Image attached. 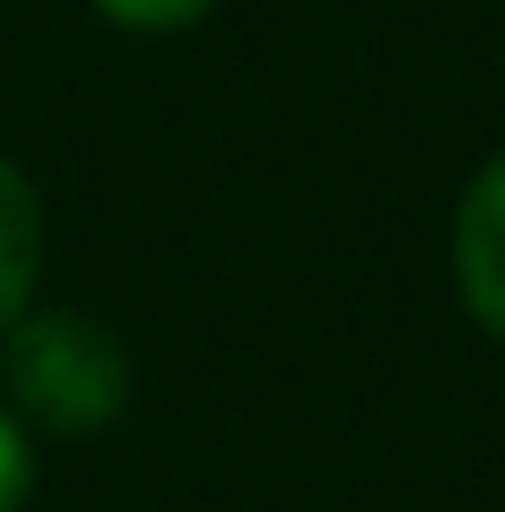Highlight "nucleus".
<instances>
[{"label":"nucleus","instance_id":"obj_1","mask_svg":"<svg viewBox=\"0 0 505 512\" xmlns=\"http://www.w3.org/2000/svg\"><path fill=\"white\" fill-rule=\"evenodd\" d=\"M0 394L23 431L97 438L134 401V357L97 312H23L0 327Z\"/></svg>","mask_w":505,"mask_h":512},{"label":"nucleus","instance_id":"obj_2","mask_svg":"<svg viewBox=\"0 0 505 512\" xmlns=\"http://www.w3.org/2000/svg\"><path fill=\"white\" fill-rule=\"evenodd\" d=\"M454 290L461 312L491 342H505V149L491 164H476V179L461 186L454 208Z\"/></svg>","mask_w":505,"mask_h":512},{"label":"nucleus","instance_id":"obj_3","mask_svg":"<svg viewBox=\"0 0 505 512\" xmlns=\"http://www.w3.org/2000/svg\"><path fill=\"white\" fill-rule=\"evenodd\" d=\"M45 275V201L15 156H0V327H15Z\"/></svg>","mask_w":505,"mask_h":512},{"label":"nucleus","instance_id":"obj_4","mask_svg":"<svg viewBox=\"0 0 505 512\" xmlns=\"http://www.w3.org/2000/svg\"><path fill=\"white\" fill-rule=\"evenodd\" d=\"M112 30H127V38H171V30H194L208 15L223 8V0H90Z\"/></svg>","mask_w":505,"mask_h":512},{"label":"nucleus","instance_id":"obj_5","mask_svg":"<svg viewBox=\"0 0 505 512\" xmlns=\"http://www.w3.org/2000/svg\"><path fill=\"white\" fill-rule=\"evenodd\" d=\"M30 431L8 416V401H0V512H23V498H30Z\"/></svg>","mask_w":505,"mask_h":512}]
</instances>
